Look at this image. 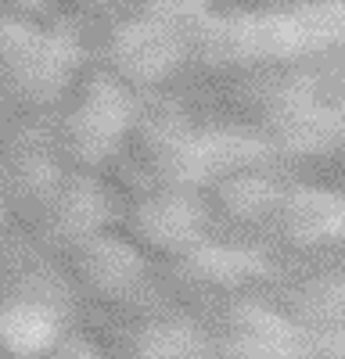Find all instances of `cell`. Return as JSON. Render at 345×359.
Wrapping results in <instances>:
<instances>
[{
	"mask_svg": "<svg viewBox=\"0 0 345 359\" xmlns=\"http://www.w3.org/2000/svg\"><path fill=\"white\" fill-rule=\"evenodd\" d=\"M345 50V0H223L191 25V69L241 72Z\"/></svg>",
	"mask_w": 345,
	"mask_h": 359,
	"instance_id": "1",
	"label": "cell"
},
{
	"mask_svg": "<svg viewBox=\"0 0 345 359\" xmlns=\"http://www.w3.org/2000/svg\"><path fill=\"white\" fill-rule=\"evenodd\" d=\"M238 4H270V0H238Z\"/></svg>",
	"mask_w": 345,
	"mask_h": 359,
	"instance_id": "2",
	"label": "cell"
},
{
	"mask_svg": "<svg viewBox=\"0 0 345 359\" xmlns=\"http://www.w3.org/2000/svg\"><path fill=\"white\" fill-rule=\"evenodd\" d=\"M341 359H345V355H341Z\"/></svg>",
	"mask_w": 345,
	"mask_h": 359,
	"instance_id": "3",
	"label": "cell"
}]
</instances>
